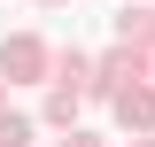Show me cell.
Here are the masks:
<instances>
[{
  "label": "cell",
  "instance_id": "2",
  "mask_svg": "<svg viewBox=\"0 0 155 147\" xmlns=\"http://www.w3.org/2000/svg\"><path fill=\"white\" fill-rule=\"evenodd\" d=\"M116 116L124 124H155V93H116Z\"/></svg>",
  "mask_w": 155,
  "mask_h": 147
},
{
  "label": "cell",
  "instance_id": "1",
  "mask_svg": "<svg viewBox=\"0 0 155 147\" xmlns=\"http://www.w3.org/2000/svg\"><path fill=\"white\" fill-rule=\"evenodd\" d=\"M39 62H47L39 39H8V47H0V70H16V77H39Z\"/></svg>",
  "mask_w": 155,
  "mask_h": 147
},
{
  "label": "cell",
  "instance_id": "3",
  "mask_svg": "<svg viewBox=\"0 0 155 147\" xmlns=\"http://www.w3.org/2000/svg\"><path fill=\"white\" fill-rule=\"evenodd\" d=\"M70 147H93V139H70Z\"/></svg>",
  "mask_w": 155,
  "mask_h": 147
}]
</instances>
